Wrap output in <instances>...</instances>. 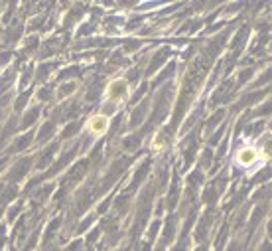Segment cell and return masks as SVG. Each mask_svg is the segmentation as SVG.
Here are the masks:
<instances>
[{
    "instance_id": "obj_3",
    "label": "cell",
    "mask_w": 272,
    "mask_h": 251,
    "mask_svg": "<svg viewBox=\"0 0 272 251\" xmlns=\"http://www.w3.org/2000/svg\"><path fill=\"white\" fill-rule=\"evenodd\" d=\"M235 160H237V164L243 166V168L253 166L256 160H258V151H256L255 147H243V149L237 151Z\"/></svg>"
},
{
    "instance_id": "obj_2",
    "label": "cell",
    "mask_w": 272,
    "mask_h": 251,
    "mask_svg": "<svg viewBox=\"0 0 272 251\" xmlns=\"http://www.w3.org/2000/svg\"><path fill=\"white\" fill-rule=\"evenodd\" d=\"M109 115H105V113H95V115H91V117L87 119V131L93 134V136H101V134H105L109 131Z\"/></svg>"
},
{
    "instance_id": "obj_1",
    "label": "cell",
    "mask_w": 272,
    "mask_h": 251,
    "mask_svg": "<svg viewBox=\"0 0 272 251\" xmlns=\"http://www.w3.org/2000/svg\"><path fill=\"white\" fill-rule=\"evenodd\" d=\"M128 95V83L127 79H112L111 83L107 85L105 89V101L112 103V105H118L127 99Z\"/></svg>"
}]
</instances>
